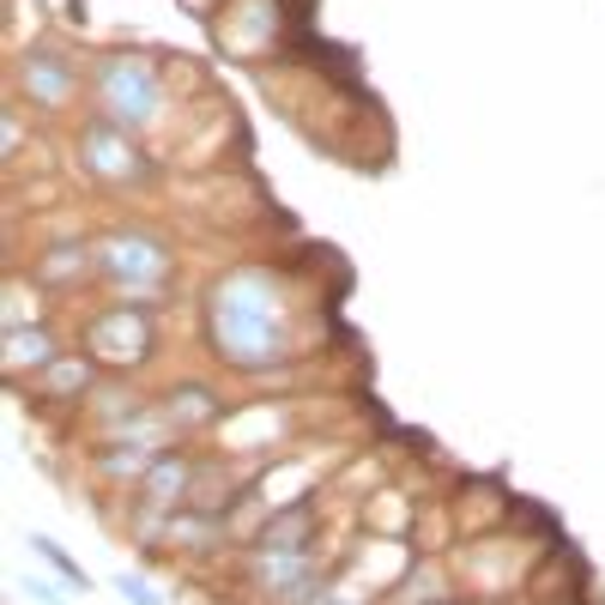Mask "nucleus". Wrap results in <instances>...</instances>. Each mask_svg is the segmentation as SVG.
<instances>
[{
  "label": "nucleus",
  "mask_w": 605,
  "mask_h": 605,
  "mask_svg": "<svg viewBox=\"0 0 605 605\" xmlns=\"http://www.w3.org/2000/svg\"><path fill=\"white\" fill-rule=\"evenodd\" d=\"M85 152H92V170L109 176V182H128V176H140V164L128 158V133H121L116 121H97V128L85 133Z\"/></svg>",
  "instance_id": "5"
},
{
  "label": "nucleus",
  "mask_w": 605,
  "mask_h": 605,
  "mask_svg": "<svg viewBox=\"0 0 605 605\" xmlns=\"http://www.w3.org/2000/svg\"><path fill=\"white\" fill-rule=\"evenodd\" d=\"M104 273L121 278V285H152V278H164V254L152 249L145 237H109L104 242Z\"/></svg>",
  "instance_id": "4"
},
{
  "label": "nucleus",
  "mask_w": 605,
  "mask_h": 605,
  "mask_svg": "<svg viewBox=\"0 0 605 605\" xmlns=\"http://www.w3.org/2000/svg\"><path fill=\"white\" fill-rule=\"evenodd\" d=\"M67 80H73V73H67V67L55 61V55H31V92H37L43 104L67 97Z\"/></svg>",
  "instance_id": "7"
},
{
  "label": "nucleus",
  "mask_w": 605,
  "mask_h": 605,
  "mask_svg": "<svg viewBox=\"0 0 605 605\" xmlns=\"http://www.w3.org/2000/svg\"><path fill=\"white\" fill-rule=\"evenodd\" d=\"M212 340H218V357L237 369H261L290 357V333H285V302H278V285L266 273H230L218 290H212Z\"/></svg>",
  "instance_id": "1"
},
{
  "label": "nucleus",
  "mask_w": 605,
  "mask_h": 605,
  "mask_svg": "<svg viewBox=\"0 0 605 605\" xmlns=\"http://www.w3.org/2000/svg\"><path fill=\"white\" fill-rule=\"evenodd\" d=\"M97 97H104V121H116L121 133L158 121V109H164L158 73H152L145 61H133V55H116V61L97 73Z\"/></svg>",
  "instance_id": "2"
},
{
  "label": "nucleus",
  "mask_w": 605,
  "mask_h": 605,
  "mask_svg": "<svg viewBox=\"0 0 605 605\" xmlns=\"http://www.w3.org/2000/svg\"><path fill=\"white\" fill-rule=\"evenodd\" d=\"M145 502H152V509L188 502V461L182 454H158V461H152V473H145Z\"/></svg>",
  "instance_id": "6"
},
{
  "label": "nucleus",
  "mask_w": 605,
  "mask_h": 605,
  "mask_svg": "<svg viewBox=\"0 0 605 605\" xmlns=\"http://www.w3.org/2000/svg\"><path fill=\"white\" fill-rule=\"evenodd\" d=\"M92 352H104L109 364L145 357V321H133V302H121V309H104V316L92 321Z\"/></svg>",
  "instance_id": "3"
}]
</instances>
